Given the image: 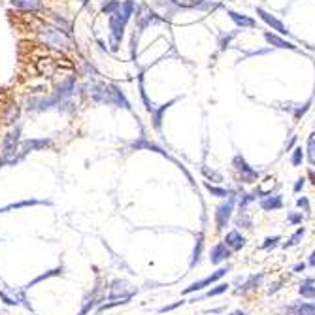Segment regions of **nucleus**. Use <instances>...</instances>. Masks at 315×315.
<instances>
[{
  "instance_id": "0eeeda50",
  "label": "nucleus",
  "mask_w": 315,
  "mask_h": 315,
  "mask_svg": "<svg viewBox=\"0 0 315 315\" xmlns=\"http://www.w3.org/2000/svg\"><path fill=\"white\" fill-rule=\"evenodd\" d=\"M232 164H234L236 172L242 176V182H245V183L257 182V178H259V172L251 168V166L245 162V158H243L242 155H236V157H234V160H232Z\"/></svg>"
},
{
  "instance_id": "c85d7f7f",
  "label": "nucleus",
  "mask_w": 315,
  "mask_h": 315,
  "mask_svg": "<svg viewBox=\"0 0 315 315\" xmlns=\"http://www.w3.org/2000/svg\"><path fill=\"white\" fill-rule=\"evenodd\" d=\"M202 234H198V240H196V247H194V253H193V262L191 266H194L198 261H200V253H202Z\"/></svg>"
},
{
  "instance_id": "f257e3e1",
  "label": "nucleus",
  "mask_w": 315,
  "mask_h": 315,
  "mask_svg": "<svg viewBox=\"0 0 315 315\" xmlns=\"http://www.w3.org/2000/svg\"><path fill=\"white\" fill-rule=\"evenodd\" d=\"M91 100L97 104H104V106H115V108H125L131 109V102L125 97L119 85L115 83H97L91 85Z\"/></svg>"
},
{
  "instance_id": "39448f33",
  "label": "nucleus",
  "mask_w": 315,
  "mask_h": 315,
  "mask_svg": "<svg viewBox=\"0 0 315 315\" xmlns=\"http://www.w3.org/2000/svg\"><path fill=\"white\" fill-rule=\"evenodd\" d=\"M134 294H136V289L127 279H113L109 283V300H117V298H129L131 300Z\"/></svg>"
},
{
  "instance_id": "7ed1b4c3",
  "label": "nucleus",
  "mask_w": 315,
  "mask_h": 315,
  "mask_svg": "<svg viewBox=\"0 0 315 315\" xmlns=\"http://www.w3.org/2000/svg\"><path fill=\"white\" fill-rule=\"evenodd\" d=\"M38 34H40V38H42L48 46H51V48H57V49L70 48V40L66 36V32H62L59 26H49V25H46V26H42V28L38 30Z\"/></svg>"
},
{
  "instance_id": "dca6fc26",
  "label": "nucleus",
  "mask_w": 315,
  "mask_h": 315,
  "mask_svg": "<svg viewBox=\"0 0 315 315\" xmlns=\"http://www.w3.org/2000/svg\"><path fill=\"white\" fill-rule=\"evenodd\" d=\"M229 15H231V19L234 21V23L238 25V26H247V28H253L255 25V19H251V17H247V15H242V13H236L232 12V10H229Z\"/></svg>"
},
{
  "instance_id": "2f4dec72",
  "label": "nucleus",
  "mask_w": 315,
  "mask_h": 315,
  "mask_svg": "<svg viewBox=\"0 0 315 315\" xmlns=\"http://www.w3.org/2000/svg\"><path fill=\"white\" fill-rule=\"evenodd\" d=\"M298 315H315V304H300Z\"/></svg>"
},
{
  "instance_id": "f704fd0d",
  "label": "nucleus",
  "mask_w": 315,
  "mask_h": 315,
  "mask_svg": "<svg viewBox=\"0 0 315 315\" xmlns=\"http://www.w3.org/2000/svg\"><path fill=\"white\" fill-rule=\"evenodd\" d=\"M0 300L6 304V306H17V304H19L17 300H13V298H10V296H8V294H6L4 291H0Z\"/></svg>"
},
{
  "instance_id": "f03ea898",
  "label": "nucleus",
  "mask_w": 315,
  "mask_h": 315,
  "mask_svg": "<svg viewBox=\"0 0 315 315\" xmlns=\"http://www.w3.org/2000/svg\"><path fill=\"white\" fill-rule=\"evenodd\" d=\"M129 21H131V15H127L121 8H119L117 12H113L111 15H108L109 46H111V51H113V53L119 51V46H121L123 38H125V30H127Z\"/></svg>"
},
{
  "instance_id": "7c9ffc66",
  "label": "nucleus",
  "mask_w": 315,
  "mask_h": 315,
  "mask_svg": "<svg viewBox=\"0 0 315 315\" xmlns=\"http://www.w3.org/2000/svg\"><path fill=\"white\" fill-rule=\"evenodd\" d=\"M227 289H229V285H227V283H219L217 287L210 289V291H208L206 294H204V296H208V298H210V296H217V294H221V292H225Z\"/></svg>"
},
{
  "instance_id": "c9c22d12",
  "label": "nucleus",
  "mask_w": 315,
  "mask_h": 315,
  "mask_svg": "<svg viewBox=\"0 0 315 315\" xmlns=\"http://www.w3.org/2000/svg\"><path fill=\"white\" fill-rule=\"evenodd\" d=\"M183 302H176V304H170V306H164V308H160V310H158V312H160V314H166V312H172V310H176V308H180V306H182Z\"/></svg>"
},
{
  "instance_id": "1a4fd4ad",
  "label": "nucleus",
  "mask_w": 315,
  "mask_h": 315,
  "mask_svg": "<svg viewBox=\"0 0 315 315\" xmlns=\"http://www.w3.org/2000/svg\"><path fill=\"white\" fill-rule=\"evenodd\" d=\"M19 142H21V125H17L13 131H10L4 136V140H2V155L19 151Z\"/></svg>"
},
{
  "instance_id": "4be33fe9",
  "label": "nucleus",
  "mask_w": 315,
  "mask_h": 315,
  "mask_svg": "<svg viewBox=\"0 0 315 315\" xmlns=\"http://www.w3.org/2000/svg\"><path fill=\"white\" fill-rule=\"evenodd\" d=\"M132 147H134V149H142V147H146V149H151V151H158V153H162V155H164V151H162L160 147H157L155 144H151V142H147L146 138H140L138 142H134Z\"/></svg>"
},
{
  "instance_id": "6ab92c4d",
  "label": "nucleus",
  "mask_w": 315,
  "mask_h": 315,
  "mask_svg": "<svg viewBox=\"0 0 315 315\" xmlns=\"http://www.w3.org/2000/svg\"><path fill=\"white\" fill-rule=\"evenodd\" d=\"M61 274H62V266L55 268V270H49V272H46V274H42V276H38V278H34L32 281H28L25 289H30V287H34V285H36V283H40V281H44V279L51 278V276H61Z\"/></svg>"
},
{
  "instance_id": "473e14b6",
  "label": "nucleus",
  "mask_w": 315,
  "mask_h": 315,
  "mask_svg": "<svg viewBox=\"0 0 315 315\" xmlns=\"http://www.w3.org/2000/svg\"><path fill=\"white\" fill-rule=\"evenodd\" d=\"M202 172H204V176H206V178H213L215 182H221V180H223L219 172H213V170H210L208 166H204V168H202Z\"/></svg>"
},
{
  "instance_id": "f3484780",
  "label": "nucleus",
  "mask_w": 315,
  "mask_h": 315,
  "mask_svg": "<svg viewBox=\"0 0 315 315\" xmlns=\"http://www.w3.org/2000/svg\"><path fill=\"white\" fill-rule=\"evenodd\" d=\"M264 38H266L270 44H274L276 48H279V49H296V46L294 44H291V42H287V40H283V38H279V36H276V34H270V32H266L264 34Z\"/></svg>"
},
{
  "instance_id": "bb28decb",
  "label": "nucleus",
  "mask_w": 315,
  "mask_h": 315,
  "mask_svg": "<svg viewBox=\"0 0 315 315\" xmlns=\"http://www.w3.org/2000/svg\"><path fill=\"white\" fill-rule=\"evenodd\" d=\"M300 294L306 296V298H315V287L312 285V281H308V283L300 285Z\"/></svg>"
},
{
  "instance_id": "f8f14e48",
  "label": "nucleus",
  "mask_w": 315,
  "mask_h": 315,
  "mask_svg": "<svg viewBox=\"0 0 315 315\" xmlns=\"http://www.w3.org/2000/svg\"><path fill=\"white\" fill-rule=\"evenodd\" d=\"M229 257H231V249L227 247V243H217V245H213V249L210 253V261H211V264H219V262L227 261Z\"/></svg>"
},
{
  "instance_id": "ea45409f",
  "label": "nucleus",
  "mask_w": 315,
  "mask_h": 315,
  "mask_svg": "<svg viewBox=\"0 0 315 315\" xmlns=\"http://www.w3.org/2000/svg\"><path fill=\"white\" fill-rule=\"evenodd\" d=\"M304 182H306V180H302V178H300V180H298V182L294 183V193H298V191H300V189H302V187H304Z\"/></svg>"
},
{
  "instance_id": "423d86ee",
  "label": "nucleus",
  "mask_w": 315,
  "mask_h": 315,
  "mask_svg": "<svg viewBox=\"0 0 315 315\" xmlns=\"http://www.w3.org/2000/svg\"><path fill=\"white\" fill-rule=\"evenodd\" d=\"M49 147H53L51 138H30V140L19 142V151L23 155L30 153V151H44V149H49Z\"/></svg>"
},
{
  "instance_id": "9b49d317",
  "label": "nucleus",
  "mask_w": 315,
  "mask_h": 315,
  "mask_svg": "<svg viewBox=\"0 0 315 315\" xmlns=\"http://www.w3.org/2000/svg\"><path fill=\"white\" fill-rule=\"evenodd\" d=\"M257 13H259V17L264 21V23H268L272 28H276L279 34H289V30H287V26L281 23L279 19H276L272 13H268L266 10H262V8H257Z\"/></svg>"
},
{
  "instance_id": "37998d69",
  "label": "nucleus",
  "mask_w": 315,
  "mask_h": 315,
  "mask_svg": "<svg viewBox=\"0 0 315 315\" xmlns=\"http://www.w3.org/2000/svg\"><path fill=\"white\" fill-rule=\"evenodd\" d=\"M310 264H312V266H315V251L312 253V257H310Z\"/></svg>"
},
{
  "instance_id": "c756f323",
  "label": "nucleus",
  "mask_w": 315,
  "mask_h": 315,
  "mask_svg": "<svg viewBox=\"0 0 315 315\" xmlns=\"http://www.w3.org/2000/svg\"><path fill=\"white\" fill-rule=\"evenodd\" d=\"M302 158H304L302 147H296V149L292 151V157H291L292 166H300V164H302Z\"/></svg>"
},
{
  "instance_id": "a19ab883",
  "label": "nucleus",
  "mask_w": 315,
  "mask_h": 315,
  "mask_svg": "<svg viewBox=\"0 0 315 315\" xmlns=\"http://www.w3.org/2000/svg\"><path fill=\"white\" fill-rule=\"evenodd\" d=\"M308 176H310V180H312V183L315 185V170H310V172H308Z\"/></svg>"
},
{
  "instance_id": "c03bdc74",
  "label": "nucleus",
  "mask_w": 315,
  "mask_h": 315,
  "mask_svg": "<svg viewBox=\"0 0 315 315\" xmlns=\"http://www.w3.org/2000/svg\"><path fill=\"white\" fill-rule=\"evenodd\" d=\"M231 315H247L245 312H242V310H236V312H232Z\"/></svg>"
},
{
  "instance_id": "412c9836",
  "label": "nucleus",
  "mask_w": 315,
  "mask_h": 315,
  "mask_svg": "<svg viewBox=\"0 0 315 315\" xmlns=\"http://www.w3.org/2000/svg\"><path fill=\"white\" fill-rule=\"evenodd\" d=\"M119 8H121V2H119V0H104L100 12L106 13V15H111L113 12H117Z\"/></svg>"
},
{
  "instance_id": "20e7f679",
  "label": "nucleus",
  "mask_w": 315,
  "mask_h": 315,
  "mask_svg": "<svg viewBox=\"0 0 315 315\" xmlns=\"http://www.w3.org/2000/svg\"><path fill=\"white\" fill-rule=\"evenodd\" d=\"M76 93H78V81H76V76H68V78H64L61 83L55 87V91H53V98H55V100L59 102V106H61V102L68 100V98H72Z\"/></svg>"
},
{
  "instance_id": "4c0bfd02",
  "label": "nucleus",
  "mask_w": 315,
  "mask_h": 315,
  "mask_svg": "<svg viewBox=\"0 0 315 315\" xmlns=\"http://www.w3.org/2000/svg\"><path fill=\"white\" fill-rule=\"evenodd\" d=\"M276 242H279V236H274V238H266V242L262 243V247H270V245H276Z\"/></svg>"
},
{
  "instance_id": "aec40b11",
  "label": "nucleus",
  "mask_w": 315,
  "mask_h": 315,
  "mask_svg": "<svg viewBox=\"0 0 315 315\" xmlns=\"http://www.w3.org/2000/svg\"><path fill=\"white\" fill-rule=\"evenodd\" d=\"M172 102H174V100H172ZM172 102H168V104H162V106H160L158 109H155V108L151 109V113H153V127H155L157 131H160V125H162V113L166 111V108H168V106H172Z\"/></svg>"
},
{
  "instance_id": "72a5a7b5",
  "label": "nucleus",
  "mask_w": 315,
  "mask_h": 315,
  "mask_svg": "<svg viewBox=\"0 0 315 315\" xmlns=\"http://www.w3.org/2000/svg\"><path fill=\"white\" fill-rule=\"evenodd\" d=\"M308 109H310V102H306L304 106H298V108L294 109V119L298 121V119L302 117V115H304V113H306V111H308Z\"/></svg>"
},
{
  "instance_id": "e433bc0d",
  "label": "nucleus",
  "mask_w": 315,
  "mask_h": 315,
  "mask_svg": "<svg viewBox=\"0 0 315 315\" xmlns=\"http://www.w3.org/2000/svg\"><path fill=\"white\" fill-rule=\"evenodd\" d=\"M302 219H304L302 213H291V215H289V221H291V223H302Z\"/></svg>"
},
{
  "instance_id": "5701e85b",
  "label": "nucleus",
  "mask_w": 315,
  "mask_h": 315,
  "mask_svg": "<svg viewBox=\"0 0 315 315\" xmlns=\"http://www.w3.org/2000/svg\"><path fill=\"white\" fill-rule=\"evenodd\" d=\"M238 227H243V229H251V217H249V213H247V208H240Z\"/></svg>"
},
{
  "instance_id": "6e6552de",
  "label": "nucleus",
  "mask_w": 315,
  "mask_h": 315,
  "mask_svg": "<svg viewBox=\"0 0 315 315\" xmlns=\"http://www.w3.org/2000/svg\"><path fill=\"white\" fill-rule=\"evenodd\" d=\"M232 210H234V196H229L227 202L219 204L217 211H215V223H217V229H225L229 225V221L232 217Z\"/></svg>"
},
{
  "instance_id": "a211bd4d",
  "label": "nucleus",
  "mask_w": 315,
  "mask_h": 315,
  "mask_svg": "<svg viewBox=\"0 0 315 315\" xmlns=\"http://www.w3.org/2000/svg\"><path fill=\"white\" fill-rule=\"evenodd\" d=\"M19 115H21L19 106H17V104H10L6 115H4V123H6V125H13L15 121H19Z\"/></svg>"
},
{
  "instance_id": "b1692460",
  "label": "nucleus",
  "mask_w": 315,
  "mask_h": 315,
  "mask_svg": "<svg viewBox=\"0 0 315 315\" xmlns=\"http://www.w3.org/2000/svg\"><path fill=\"white\" fill-rule=\"evenodd\" d=\"M308 158L315 166V132H312L308 138Z\"/></svg>"
},
{
  "instance_id": "58836bf2",
  "label": "nucleus",
  "mask_w": 315,
  "mask_h": 315,
  "mask_svg": "<svg viewBox=\"0 0 315 315\" xmlns=\"http://www.w3.org/2000/svg\"><path fill=\"white\" fill-rule=\"evenodd\" d=\"M298 206L300 208H304V210H306V211H310V202H308V198H298Z\"/></svg>"
},
{
  "instance_id": "393cba45",
  "label": "nucleus",
  "mask_w": 315,
  "mask_h": 315,
  "mask_svg": "<svg viewBox=\"0 0 315 315\" xmlns=\"http://www.w3.org/2000/svg\"><path fill=\"white\" fill-rule=\"evenodd\" d=\"M206 189L210 193L213 194V196H219V198H227V196H231V193L227 191V189H221V187H215V185H210L206 183Z\"/></svg>"
},
{
  "instance_id": "4468645a",
  "label": "nucleus",
  "mask_w": 315,
  "mask_h": 315,
  "mask_svg": "<svg viewBox=\"0 0 315 315\" xmlns=\"http://www.w3.org/2000/svg\"><path fill=\"white\" fill-rule=\"evenodd\" d=\"M225 243H227V247H229V249L238 251V249H242L243 245H245V238H243V236L238 231H232V232H229V234H227Z\"/></svg>"
},
{
  "instance_id": "a878e982",
  "label": "nucleus",
  "mask_w": 315,
  "mask_h": 315,
  "mask_svg": "<svg viewBox=\"0 0 315 315\" xmlns=\"http://www.w3.org/2000/svg\"><path fill=\"white\" fill-rule=\"evenodd\" d=\"M304 234H306V229H298V231L294 232V234H292L291 238H289V242H285L283 243V247H285V249H287V247H292V245H296V243H298V240H300V238H302Z\"/></svg>"
},
{
  "instance_id": "79ce46f5",
  "label": "nucleus",
  "mask_w": 315,
  "mask_h": 315,
  "mask_svg": "<svg viewBox=\"0 0 315 315\" xmlns=\"http://www.w3.org/2000/svg\"><path fill=\"white\" fill-rule=\"evenodd\" d=\"M294 272H304V264H296V266H294Z\"/></svg>"
},
{
  "instance_id": "ddd939ff",
  "label": "nucleus",
  "mask_w": 315,
  "mask_h": 315,
  "mask_svg": "<svg viewBox=\"0 0 315 315\" xmlns=\"http://www.w3.org/2000/svg\"><path fill=\"white\" fill-rule=\"evenodd\" d=\"M283 206V198H281V194H268L264 196L262 200H261V208L264 210V211H274V210H279V208Z\"/></svg>"
},
{
  "instance_id": "9d476101",
  "label": "nucleus",
  "mask_w": 315,
  "mask_h": 315,
  "mask_svg": "<svg viewBox=\"0 0 315 315\" xmlns=\"http://www.w3.org/2000/svg\"><path fill=\"white\" fill-rule=\"evenodd\" d=\"M227 272H229V268H219L215 274H211V276H208V278L200 279V281H194L191 287H187V289L183 291V294H191V292H194V291H200V289H204V287H208V285H211V283H215L217 279L223 278Z\"/></svg>"
},
{
  "instance_id": "cd10ccee",
  "label": "nucleus",
  "mask_w": 315,
  "mask_h": 315,
  "mask_svg": "<svg viewBox=\"0 0 315 315\" xmlns=\"http://www.w3.org/2000/svg\"><path fill=\"white\" fill-rule=\"evenodd\" d=\"M53 19H55V23L59 25V28H61L62 32H70V28H72V25H70V21H66L64 17H61V15H53Z\"/></svg>"
},
{
  "instance_id": "2eb2a0df",
  "label": "nucleus",
  "mask_w": 315,
  "mask_h": 315,
  "mask_svg": "<svg viewBox=\"0 0 315 315\" xmlns=\"http://www.w3.org/2000/svg\"><path fill=\"white\" fill-rule=\"evenodd\" d=\"M10 6L17 8V10H32V12L44 8L40 0H10Z\"/></svg>"
}]
</instances>
